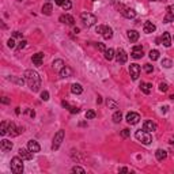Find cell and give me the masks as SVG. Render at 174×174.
<instances>
[{"instance_id":"1","label":"cell","mask_w":174,"mask_h":174,"mask_svg":"<svg viewBox=\"0 0 174 174\" xmlns=\"http://www.w3.org/2000/svg\"><path fill=\"white\" fill-rule=\"evenodd\" d=\"M25 80H26L27 86L30 87V90H33V91H38L40 90L41 78L36 71H33V69H27V71L25 72Z\"/></svg>"},{"instance_id":"2","label":"cell","mask_w":174,"mask_h":174,"mask_svg":"<svg viewBox=\"0 0 174 174\" xmlns=\"http://www.w3.org/2000/svg\"><path fill=\"white\" fill-rule=\"evenodd\" d=\"M21 157H14L11 159V172L14 174H22L23 173V162Z\"/></svg>"},{"instance_id":"3","label":"cell","mask_w":174,"mask_h":174,"mask_svg":"<svg viewBox=\"0 0 174 174\" xmlns=\"http://www.w3.org/2000/svg\"><path fill=\"white\" fill-rule=\"evenodd\" d=\"M136 139H137L139 141H141L143 144L145 145H148V144H151V141H153V137H151V135H150V132H147V131H141V129H139V131H136Z\"/></svg>"},{"instance_id":"4","label":"cell","mask_w":174,"mask_h":174,"mask_svg":"<svg viewBox=\"0 0 174 174\" xmlns=\"http://www.w3.org/2000/svg\"><path fill=\"white\" fill-rule=\"evenodd\" d=\"M80 18H82V22H83L87 27H91L97 23V17L90 14V12H83V14L80 15Z\"/></svg>"},{"instance_id":"5","label":"cell","mask_w":174,"mask_h":174,"mask_svg":"<svg viewBox=\"0 0 174 174\" xmlns=\"http://www.w3.org/2000/svg\"><path fill=\"white\" fill-rule=\"evenodd\" d=\"M64 135H65V132L63 131V129H60L57 133L55 135V137H53V143H52V150L53 151H57L59 148H60L63 139H64Z\"/></svg>"},{"instance_id":"6","label":"cell","mask_w":174,"mask_h":174,"mask_svg":"<svg viewBox=\"0 0 174 174\" xmlns=\"http://www.w3.org/2000/svg\"><path fill=\"white\" fill-rule=\"evenodd\" d=\"M97 33H99L105 40H110L113 37V30L110 29L109 26H105V25H102V26H98L97 27Z\"/></svg>"},{"instance_id":"7","label":"cell","mask_w":174,"mask_h":174,"mask_svg":"<svg viewBox=\"0 0 174 174\" xmlns=\"http://www.w3.org/2000/svg\"><path fill=\"white\" fill-rule=\"evenodd\" d=\"M118 10H120V12H121L122 17L128 18V19H132V18L136 17V11L133 10V8H129V7H125V6H121V4H120Z\"/></svg>"},{"instance_id":"8","label":"cell","mask_w":174,"mask_h":174,"mask_svg":"<svg viewBox=\"0 0 174 174\" xmlns=\"http://www.w3.org/2000/svg\"><path fill=\"white\" fill-rule=\"evenodd\" d=\"M129 75H131L132 80H137V78L140 76V65L139 64L129 65Z\"/></svg>"},{"instance_id":"9","label":"cell","mask_w":174,"mask_h":174,"mask_svg":"<svg viewBox=\"0 0 174 174\" xmlns=\"http://www.w3.org/2000/svg\"><path fill=\"white\" fill-rule=\"evenodd\" d=\"M125 120H126V122H128V124L136 125L139 121H140V116H139L137 113H135V112H129L128 114H126Z\"/></svg>"},{"instance_id":"10","label":"cell","mask_w":174,"mask_h":174,"mask_svg":"<svg viewBox=\"0 0 174 174\" xmlns=\"http://www.w3.org/2000/svg\"><path fill=\"white\" fill-rule=\"evenodd\" d=\"M116 60L118 64H125L126 60H128V55H126V52L124 49H118L116 53Z\"/></svg>"},{"instance_id":"11","label":"cell","mask_w":174,"mask_h":174,"mask_svg":"<svg viewBox=\"0 0 174 174\" xmlns=\"http://www.w3.org/2000/svg\"><path fill=\"white\" fill-rule=\"evenodd\" d=\"M18 154H19V157L23 160H31V159H33V154L34 153H31L29 148H27V150H26V148H19Z\"/></svg>"},{"instance_id":"12","label":"cell","mask_w":174,"mask_h":174,"mask_svg":"<svg viewBox=\"0 0 174 174\" xmlns=\"http://www.w3.org/2000/svg\"><path fill=\"white\" fill-rule=\"evenodd\" d=\"M174 21V4H170L167 7V14L164 15L163 18V22L164 23H170V22Z\"/></svg>"},{"instance_id":"13","label":"cell","mask_w":174,"mask_h":174,"mask_svg":"<svg viewBox=\"0 0 174 174\" xmlns=\"http://www.w3.org/2000/svg\"><path fill=\"white\" fill-rule=\"evenodd\" d=\"M59 21L61 22V23H65V25H68V26H74V23H75V19H74V17H71V15H68V14H64V15H61V17L59 18Z\"/></svg>"},{"instance_id":"14","label":"cell","mask_w":174,"mask_h":174,"mask_svg":"<svg viewBox=\"0 0 174 174\" xmlns=\"http://www.w3.org/2000/svg\"><path fill=\"white\" fill-rule=\"evenodd\" d=\"M22 132H23L22 128H18L14 122H10V124H8V133L11 136H18V135H21Z\"/></svg>"},{"instance_id":"15","label":"cell","mask_w":174,"mask_h":174,"mask_svg":"<svg viewBox=\"0 0 174 174\" xmlns=\"http://www.w3.org/2000/svg\"><path fill=\"white\" fill-rule=\"evenodd\" d=\"M131 56L133 59H141L143 57V48H141L140 45H136V46H133V49H132V53H131Z\"/></svg>"},{"instance_id":"16","label":"cell","mask_w":174,"mask_h":174,"mask_svg":"<svg viewBox=\"0 0 174 174\" xmlns=\"http://www.w3.org/2000/svg\"><path fill=\"white\" fill-rule=\"evenodd\" d=\"M155 30H157V26H155L153 22H150V21L144 22V25H143V31L144 33L150 34V33H154Z\"/></svg>"},{"instance_id":"17","label":"cell","mask_w":174,"mask_h":174,"mask_svg":"<svg viewBox=\"0 0 174 174\" xmlns=\"http://www.w3.org/2000/svg\"><path fill=\"white\" fill-rule=\"evenodd\" d=\"M160 44H162L163 46H166V48H169L170 45H172V36H170L169 33H163V36L160 37Z\"/></svg>"},{"instance_id":"18","label":"cell","mask_w":174,"mask_h":174,"mask_svg":"<svg viewBox=\"0 0 174 174\" xmlns=\"http://www.w3.org/2000/svg\"><path fill=\"white\" fill-rule=\"evenodd\" d=\"M33 64L34 65H37V67H40L41 64L44 63V53L42 52H38V53H36V55H33Z\"/></svg>"},{"instance_id":"19","label":"cell","mask_w":174,"mask_h":174,"mask_svg":"<svg viewBox=\"0 0 174 174\" xmlns=\"http://www.w3.org/2000/svg\"><path fill=\"white\" fill-rule=\"evenodd\" d=\"M143 129L147 132H154V131H157V124L147 120V121H144V124H143Z\"/></svg>"},{"instance_id":"20","label":"cell","mask_w":174,"mask_h":174,"mask_svg":"<svg viewBox=\"0 0 174 174\" xmlns=\"http://www.w3.org/2000/svg\"><path fill=\"white\" fill-rule=\"evenodd\" d=\"M27 148H29L31 153H40V150H41L40 144L37 143L36 140H30L29 143H27Z\"/></svg>"},{"instance_id":"21","label":"cell","mask_w":174,"mask_h":174,"mask_svg":"<svg viewBox=\"0 0 174 174\" xmlns=\"http://www.w3.org/2000/svg\"><path fill=\"white\" fill-rule=\"evenodd\" d=\"M72 74H74V71H72V68H69L68 65H64V68L60 71V76L61 78H69V76H72Z\"/></svg>"},{"instance_id":"22","label":"cell","mask_w":174,"mask_h":174,"mask_svg":"<svg viewBox=\"0 0 174 174\" xmlns=\"http://www.w3.org/2000/svg\"><path fill=\"white\" fill-rule=\"evenodd\" d=\"M126 36H128V40L131 42H136L139 40V33L136 30H128L126 31Z\"/></svg>"},{"instance_id":"23","label":"cell","mask_w":174,"mask_h":174,"mask_svg":"<svg viewBox=\"0 0 174 174\" xmlns=\"http://www.w3.org/2000/svg\"><path fill=\"white\" fill-rule=\"evenodd\" d=\"M0 148H2V151H4V153H6V151H11L12 150V143L10 140H7V139H3Z\"/></svg>"},{"instance_id":"24","label":"cell","mask_w":174,"mask_h":174,"mask_svg":"<svg viewBox=\"0 0 174 174\" xmlns=\"http://www.w3.org/2000/svg\"><path fill=\"white\" fill-rule=\"evenodd\" d=\"M61 105L64 106L65 109H68V110H69V113H72V114H76V113H79V107L69 105V103L67 102V101H63V102H61Z\"/></svg>"},{"instance_id":"25","label":"cell","mask_w":174,"mask_h":174,"mask_svg":"<svg viewBox=\"0 0 174 174\" xmlns=\"http://www.w3.org/2000/svg\"><path fill=\"white\" fill-rule=\"evenodd\" d=\"M52 65H53V69H55V71H59L60 72L63 68H64L65 64H64V61H63L61 59H57V60H55V61H53Z\"/></svg>"},{"instance_id":"26","label":"cell","mask_w":174,"mask_h":174,"mask_svg":"<svg viewBox=\"0 0 174 174\" xmlns=\"http://www.w3.org/2000/svg\"><path fill=\"white\" fill-rule=\"evenodd\" d=\"M140 88H141V91H143L144 94H150L151 91H153V84H151V83H144V82H141V83H140Z\"/></svg>"},{"instance_id":"27","label":"cell","mask_w":174,"mask_h":174,"mask_svg":"<svg viewBox=\"0 0 174 174\" xmlns=\"http://www.w3.org/2000/svg\"><path fill=\"white\" fill-rule=\"evenodd\" d=\"M71 91H72L74 94H76V95H79V94L83 93V87H82L79 83H74V84L71 86Z\"/></svg>"},{"instance_id":"28","label":"cell","mask_w":174,"mask_h":174,"mask_svg":"<svg viewBox=\"0 0 174 174\" xmlns=\"http://www.w3.org/2000/svg\"><path fill=\"white\" fill-rule=\"evenodd\" d=\"M155 157H157V159L158 160H163V159H166V157H167V153L164 150H157V153H155Z\"/></svg>"},{"instance_id":"29","label":"cell","mask_w":174,"mask_h":174,"mask_svg":"<svg viewBox=\"0 0 174 174\" xmlns=\"http://www.w3.org/2000/svg\"><path fill=\"white\" fill-rule=\"evenodd\" d=\"M52 10H53V7H52V4H50V3H46V4L42 6V14L50 15V14H52Z\"/></svg>"},{"instance_id":"30","label":"cell","mask_w":174,"mask_h":174,"mask_svg":"<svg viewBox=\"0 0 174 174\" xmlns=\"http://www.w3.org/2000/svg\"><path fill=\"white\" fill-rule=\"evenodd\" d=\"M103 53H105V59H106V60H109V61H110V60H112L113 57H114V50H113L112 48L106 49Z\"/></svg>"},{"instance_id":"31","label":"cell","mask_w":174,"mask_h":174,"mask_svg":"<svg viewBox=\"0 0 174 174\" xmlns=\"http://www.w3.org/2000/svg\"><path fill=\"white\" fill-rule=\"evenodd\" d=\"M112 118H113V121H114L116 124H118V122H121V120H122V113L121 112H116Z\"/></svg>"},{"instance_id":"32","label":"cell","mask_w":174,"mask_h":174,"mask_svg":"<svg viewBox=\"0 0 174 174\" xmlns=\"http://www.w3.org/2000/svg\"><path fill=\"white\" fill-rule=\"evenodd\" d=\"M6 133H8V124L3 121V122H2V126H0V135L4 136Z\"/></svg>"},{"instance_id":"33","label":"cell","mask_w":174,"mask_h":174,"mask_svg":"<svg viewBox=\"0 0 174 174\" xmlns=\"http://www.w3.org/2000/svg\"><path fill=\"white\" fill-rule=\"evenodd\" d=\"M148 55H150V59L153 60V61H155V60H158V59H159V52H158L157 49L150 50V53H148Z\"/></svg>"},{"instance_id":"34","label":"cell","mask_w":174,"mask_h":174,"mask_svg":"<svg viewBox=\"0 0 174 174\" xmlns=\"http://www.w3.org/2000/svg\"><path fill=\"white\" fill-rule=\"evenodd\" d=\"M162 65H163L164 68H170L173 65V61L170 59H163L162 60Z\"/></svg>"},{"instance_id":"35","label":"cell","mask_w":174,"mask_h":174,"mask_svg":"<svg viewBox=\"0 0 174 174\" xmlns=\"http://www.w3.org/2000/svg\"><path fill=\"white\" fill-rule=\"evenodd\" d=\"M95 112H94V110H87L86 112V118L87 120H93V118H95Z\"/></svg>"},{"instance_id":"36","label":"cell","mask_w":174,"mask_h":174,"mask_svg":"<svg viewBox=\"0 0 174 174\" xmlns=\"http://www.w3.org/2000/svg\"><path fill=\"white\" fill-rule=\"evenodd\" d=\"M61 7H63V10H64V11H68V10H71V7H72V3L69 2V0H65V3L61 6Z\"/></svg>"},{"instance_id":"37","label":"cell","mask_w":174,"mask_h":174,"mask_svg":"<svg viewBox=\"0 0 174 174\" xmlns=\"http://www.w3.org/2000/svg\"><path fill=\"white\" fill-rule=\"evenodd\" d=\"M144 71L147 72V74H151V72L154 71V67H153L151 64H145V65H144Z\"/></svg>"},{"instance_id":"38","label":"cell","mask_w":174,"mask_h":174,"mask_svg":"<svg viewBox=\"0 0 174 174\" xmlns=\"http://www.w3.org/2000/svg\"><path fill=\"white\" fill-rule=\"evenodd\" d=\"M41 99L42 101H48L49 99V93L48 91H42V93H41Z\"/></svg>"},{"instance_id":"39","label":"cell","mask_w":174,"mask_h":174,"mask_svg":"<svg viewBox=\"0 0 174 174\" xmlns=\"http://www.w3.org/2000/svg\"><path fill=\"white\" fill-rule=\"evenodd\" d=\"M72 172H74V173H80V174L86 173V172H84V169H82V167H79V166H75L74 169H72Z\"/></svg>"},{"instance_id":"40","label":"cell","mask_w":174,"mask_h":174,"mask_svg":"<svg viewBox=\"0 0 174 174\" xmlns=\"http://www.w3.org/2000/svg\"><path fill=\"white\" fill-rule=\"evenodd\" d=\"M107 106L112 107V109H117V103L114 102V101H112V99H107Z\"/></svg>"},{"instance_id":"41","label":"cell","mask_w":174,"mask_h":174,"mask_svg":"<svg viewBox=\"0 0 174 174\" xmlns=\"http://www.w3.org/2000/svg\"><path fill=\"white\" fill-rule=\"evenodd\" d=\"M159 90L163 91V93H166V91L169 90V86H167L166 83H160V84H159Z\"/></svg>"},{"instance_id":"42","label":"cell","mask_w":174,"mask_h":174,"mask_svg":"<svg viewBox=\"0 0 174 174\" xmlns=\"http://www.w3.org/2000/svg\"><path fill=\"white\" fill-rule=\"evenodd\" d=\"M7 45H8V48H11V49H14V48H17V45H15V41L10 38L8 40V42H7Z\"/></svg>"},{"instance_id":"43","label":"cell","mask_w":174,"mask_h":174,"mask_svg":"<svg viewBox=\"0 0 174 174\" xmlns=\"http://www.w3.org/2000/svg\"><path fill=\"white\" fill-rule=\"evenodd\" d=\"M97 49L98 50H99V52H105V50H106V48H105V45H103V44H101V42H98L97 44Z\"/></svg>"},{"instance_id":"44","label":"cell","mask_w":174,"mask_h":174,"mask_svg":"<svg viewBox=\"0 0 174 174\" xmlns=\"http://www.w3.org/2000/svg\"><path fill=\"white\" fill-rule=\"evenodd\" d=\"M26 44H27V42H26V41H25V40H22V41H21V42H19V45H18V46H17V50H21V49H23V48H25V46H26Z\"/></svg>"},{"instance_id":"45","label":"cell","mask_w":174,"mask_h":174,"mask_svg":"<svg viewBox=\"0 0 174 174\" xmlns=\"http://www.w3.org/2000/svg\"><path fill=\"white\" fill-rule=\"evenodd\" d=\"M25 113H26L27 116H30V117L36 116V112H34V110H31V109H26V110H25Z\"/></svg>"},{"instance_id":"46","label":"cell","mask_w":174,"mask_h":174,"mask_svg":"<svg viewBox=\"0 0 174 174\" xmlns=\"http://www.w3.org/2000/svg\"><path fill=\"white\" fill-rule=\"evenodd\" d=\"M121 136H122V137H128V136H129V129H122Z\"/></svg>"},{"instance_id":"47","label":"cell","mask_w":174,"mask_h":174,"mask_svg":"<svg viewBox=\"0 0 174 174\" xmlns=\"http://www.w3.org/2000/svg\"><path fill=\"white\" fill-rule=\"evenodd\" d=\"M65 3V0H56V4L57 6H63Z\"/></svg>"},{"instance_id":"48","label":"cell","mask_w":174,"mask_h":174,"mask_svg":"<svg viewBox=\"0 0 174 174\" xmlns=\"http://www.w3.org/2000/svg\"><path fill=\"white\" fill-rule=\"evenodd\" d=\"M14 37H19V38H22V34L19 33V31H14V34H12Z\"/></svg>"},{"instance_id":"49","label":"cell","mask_w":174,"mask_h":174,"mask_svg":"<svg viewBox=\"0 0 174 174\" xmlns=\"http://www.w3.org/2000/svg\"><path fill=\"white\" fill-rule=\"evenodd\" d=\"M2 102H3V103H8V102H10V101H8V99H7V97H3V99H2Z\"/></svg>"},{"instance_id":"50","label":"cell","mask_w":174,"mask_h":174,"mask_svg":"<svg viewBox=\"0 0 174 174\" xmlns=\"http://www.w3.org/2000/svg\"><path fill=\"white\" fill-rule=\"evenodd\" d=\"M120 172L121 173H128V169H126V167H122V169H120Z\"/></svg>"},{"instance_id":"51","label":"cell","mask_w":174,"mask_h":174,"mask_svg":"<svg viewBox=\"0 0 174 174\" xmlns=\"http://www.w3.org/2000/svg\"><path fill=\"white\" fill-rule=\"evenodd\" d=\"M15 113H17V114H19V113H21V107H17V110H15Z\"/></svg>"},{"instance_id":"52","label":"cell","mask_w":174,"mask_h":174,"mask_svg":"<svg viewBox=\"0 0 174 174\" xmlns=\"http://www.w3.org/2000/svg\"><path fill=\"white\" fill-rule=\"evenodd\" d=\"M101 102H102V99H101V97H98L97 98V103H101Z\"/></svg>"},{"instance_id":"53","label":"cell","mask_w":174,"mask_h":174,"mask_svg":"<svg viewBox=\"0 0 174 174\" xmlns=\"http://www.w3.org/2000/svg\"><path fill=\"white\" fill-rule=\"evenodd\" d=\"M150 2H163L164 3V2H167V0H150Z\"/></svg>"},{"instance_id":"54","label":"cell","mask_w":174,"mask_h":174,"mask_svg":"<svg viewBox=\"0 0 174 174\" xmlns=\"http://www.w3.org/2000/svg\"><path fill=\"white\" fill-rule=\"evenodd\" d=\"M166 110H167V106H164V107H162V112H163V113H166Z\"/></svg>"},{"instance_id":"55","label":"cell","mask_w":174,"mask_h":174,"mask_svg":"<svg viewBox=\"0 0 174 174\" xmlns=\"http://www.w3.org/2000/svg\"><path fill=\"white\" fill-rule=\"evenodd\" d=\"M170 143H172V144H174V139H172V141H170Z\"/></svg>"}]
</instances>
